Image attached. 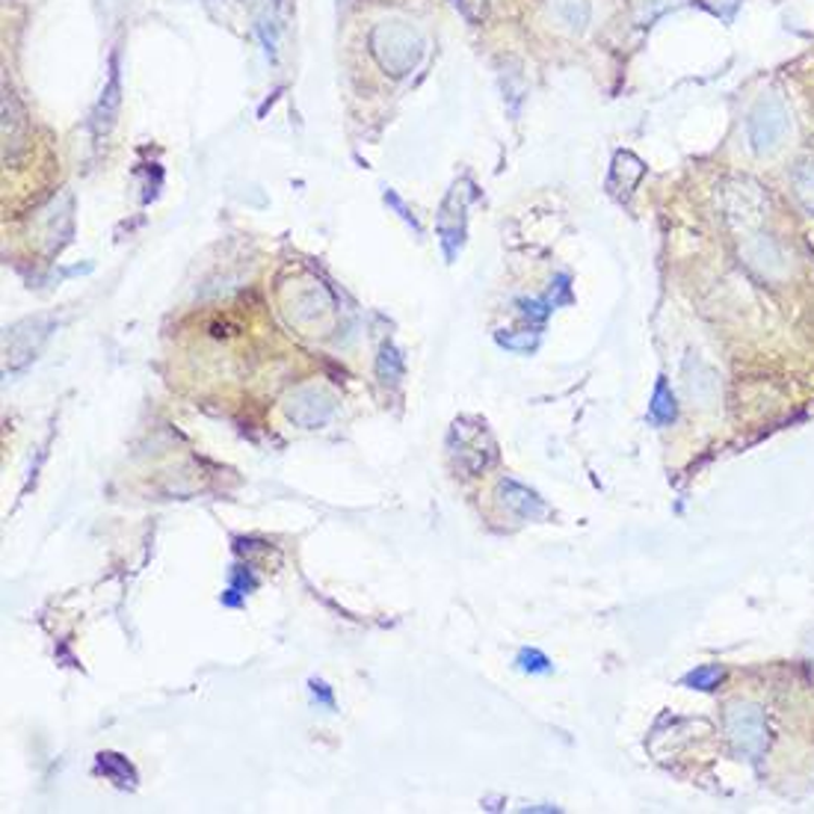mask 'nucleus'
<instances>
[{
  "mask_svg": "<svg viewBox=\"0 0 814 814\" xmlns=\"http://www.w3.org/2000/svg\"><path fill=\"white\" fill-rule=\"evenodd\" d=\"M518 666L525 669V673H551V661L536 649H525L521 655H518Z\"/></svg>",
  "mask_w": 814,
  "mask_h": 814,
  "instance_id": "f8f14e48",
  "label": "nucleus"
},
{
  "mask_svg": "<svg viewBox=\"0 0 814 814\" xmlns=\"http://www.w3.org/2000/svg\"><path fill=\"white\" fill-rule=\"evenodd\" d=\"M385 201H388V205H394V208H397V213H400V217H403V220H406V222H409V225H412V229H415V232H418V234H421V225H418V220H415V217H412V213H409V211H406V205H403V201H400V199H397V196H394V193H392V190H388V193H385Z\"/></svg>",
  "mask_w": 814,
  "mask_h": 814,
  "instance_id": "2eb2a0df",
  "label": "nucleus"
},
{
  "mask_svg": "<svg viewBox=\"0 0 814 814\" xmlns=\"http://www.w3.org/2000/svg\"><path fill=\"white\" fill-rule=\"evenodd\" d=\"M726 731H729L735 750L747 758H762L767 750V723H764V711L755 705H747V702L729 705Z\"/></svg>",
  "mask_w": 814,
  "mask_h": 814,
  "instance_id": "f03ea898",
  "label": "nucleus"
},
{
  "mask_svg": "<svg viewBox=\"0 0 814 814\" xmlns=\"http://www.w3.org/2000/svg\"><path fill=\"white\" fill-rule=\"evenodd\" d=\"M497 495H501L504 507L518 513L521 518H540L545 513V504L536 497V492H530L528 486H521L516 480H501L497 483Z\"/></svg>",
  "mask_w": 814,
  "mask_h": 814,
  "instance_id": "20e7f679",
  "label": "nucleus"
},
{
  "mask_svg": "<svg viewBox=\"0 0 814 814\" xmlns=\"http://www.w3.org/2000/svg\"><path fill=\"white\" fill-rule=\"evenodd\" d=\"M793 190H797V199L814 213V163H803L793 170Z\"/></svg>",
  "mask_w": 814,
  "mask_h": 814,
  "instance_id": "1a4fd4ad",
  "label": "nucleus"
},
{
  "mask_svg": "<svg viewBox=\"0 0 814 814\" xmlns=\"http://www.w3.org/2000/svg\"><path fill=\"white\" fill-rule=\"evenodd\" d=\"M459 10L466 12L468 22H483L486 18V0H456Z\"/></svg>",
  "mask_w": 814,
  "mask_h": 814,
  "instance_id": "ddd939ff",
  "label": "nucleus"
},
{
  "mask_svg": "<svg viewBox=\"0 0 814 814\" xmlns=\"http://www.w3.org/2000/svg\"><path fill=\"white\" fill-rule=\"evenodd\" d=\"M98 770L104 773L110 782H116L119 788H137V770L119 752H98Z\"/></svg>",
  "mask_w": 814,
  "mask_h": 814,
  "instance_id": "423d86ee",
  "label": "nucleus"
},
{
  "mask_svg": "<svg viewBox=\"0 0 814 814\" xmlns=\"http://www.w3.org/2000/svg\"><path fill=\"white\" fill-rule=\"evenodd\" d=\"M649 415H652V421H655V423L676 421V397H673V392H669L666 380H657L655 397H652Z\"/></svg>",
  "mask_w": 814,
  "mask_h": 814,
  "instance_id": "0eeeda50",
  "label": "nucleus"
},
{
  "mask_svg": "<svg viewBox=\"0 0 814 814\" xmlns=\"http://www.w3.org/2000/svg\"><path fill=\"white\" fill-rule=\"evenodd\" d=\"M377 373H380V380L388 385H397L403 380V359L400 353L392 347V344H385L380 353V361H377Z\"/></svg>",
  "mask_w": 814,
  "mask_h": 814,
  "instance_id": "6e6552de",
  "label": "nucleus"
},
{
  "mask_svg": "<svg viewBox=\"0 0 814 814\" xmlns=\"http://www.w3.org/2000/svg\"><path fill=\"white\" fill-rule=\"evenodd\" d=\"M719 681H723V669H719V666H699V669H693V673L684 678V684L696 690H714Z\"/></svg>",
  "mask_w": 814,
  "mask_h": 814,
  "instance_id": "9d476101",
  "label": "nucleus"
},
{
  "mask_svg": "<svg viewBox=\"0 0 814 814\" xmlns=\"http://www.w3.org/2000/svg\"><path fill=\"white\" fill-rule=\"evenodd\" d=\"M551 15L571 33L587 30L590 24V3L587 0H551Z\"/></svg>",
  "mask_w": 814,
  "mask_h": 814,
  "instance_id": "39448f33",
  "label": "nucleus"
},
{
  "mask_svg": "<svg viewBox=\"0 0 814 814\" xmlns=\"http://www.w3.org/2000/svg\"><path fill=\"white\" fill-rule=\"evenodd\" d=\"M308 688H311V696H314V702L318 705H323V708H335V699H332V690L323 684V681H318V678H311L308 681Z\"/></svg>",
  "mask_w": 814,
  "mask_h": 814,
  "instance_id": "4468645a",
  "label": "nucleus"
},
{
  "mask_svg": "<svg viewBox=\"0 0 814 814\" xmlns=\"http://www.w3.org/2000/svg\"><path fill=\"white\" fill-rule=\"evenodd\" d=\"M287 415H291L296 423H303V427H320V423L332 415V403H329L320 392H314V388H306V392H299L291 397V403H287Z\"/></svg>",
  "mask_w": 814,
  "mask_h": 814,
  "instance_id": "7ed1b4c3",
  "label": "nucleus"
},
{
  "mask_svg": "<svg viewBox=\"0 0 814 814\" xmlns=\"http://www.w3.org/2000/svg\"><path fill=\"white\" fill-rule=\"evenodd\" d=\"M676 7H681V0H640L637 3V22H652V18L676 10Z\"/></svg>",
  "mask_w": 814,
  "mask_h": 814,
  "instance_id": "9b49d317",
  "label": "nucleus"
},
{
  "mask_svg": "<svg viewBox=\"0 0 814 814\" xmlns=\"http://www.w3.org/2000/svg\"><path fill=\"white\" fill-rule=\"evenodd\" d=\"M750 143L758 155H770L776 148L782 146L788 131H791V113L788 107L779 101L776 96H764L758 104L752 107L750 113Z\"/></svg>",
  "mask_w": 814,
  "mask_h": 814,
  "instance_id": "f257e3e1",
  "label": "nucleus"
}]
</instances>
